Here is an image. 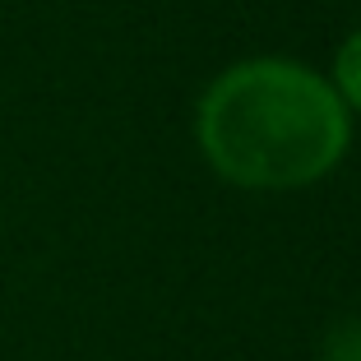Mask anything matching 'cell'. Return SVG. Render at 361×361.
I'll use <instances>...</instances> for the list:
<instances>
[{
  "mask_svg": "<svg viewBox=\"0 0 361 361\" xmlns=\"http://www.w3.org/2000/svg\"><path fill=\"white\" fill-rule=\"evenodd\" d=\"M352 111L301 61H241L200 97L195 135L209 167L245 190H297L338 167Z\"/></svg>",
  "mask_w": 361,
  "mask_h": 361,
  "instance_id": "cell-1",
  "label": "cell"
},
{
  "mask_svg": "<svg viewBox=\"0 0 361 361\" xmlns=\"http://www.w3.org/2000/svg\"><path fill=\"white\" fill-rule=\"evenodd\" d=\"M329 84H334V93H338V102L348 106V111H361V28L343 37L338 56H334Z\"/></svg>",
  "mask_w": 361,
  "mask_h": 361,
  "instance_id": "cell-2",
  "label": "cell"
},
{
  "mask_svg": "<svg viewBox=\"0 0 361 361\" xmlns=\"http://www.w3.org/2000/svg\"><path fill=\"white\" fill-rule=\"evenodd\" d=\"M324 361H361V319H348V324H338L329 334Z\"/></svg>",
  "mask_w": 361,
  "mask_h": 361,
  "instance_id": "cell-3",
  "label": "cell"
}]
</instances>
